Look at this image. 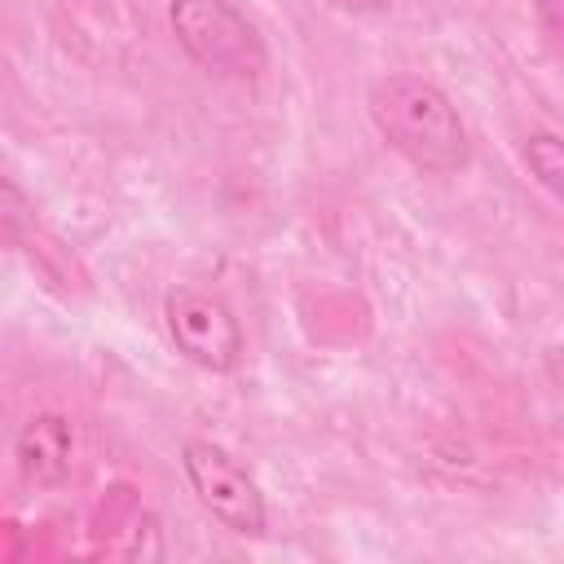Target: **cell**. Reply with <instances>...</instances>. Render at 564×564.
Here are the masks:
<instances>
[{"mask_svg": "<svg viewBox=\"0 0 564 564\" xmlns=\"http://www.w3.org/2000/svg\"><path fill=\"white\" fill-rule=\"evenodd\" d=\"M370 123L419 172L449 176L471 163V137L454 101L423 75H383L370 88Z\"/></svg>", "mask_w": 564, "mask_h": 564, "instance_id": "obj_1", "label": "cell"}, {"mask_svg": "<svg viewBox=\"0 0 564 564\" xmlns=\"http://www.w3.org/2000/svg\"><path fill=\"white\" fill-rule=\"evenodd\" d=\"M172 35L181 53L216 79H260L269 66V48L260 31L229 0H172L167 9Z\"/></svg>", "mask_w": 564, "mask_h": 564, "instance_id": "obj_2", "label": "cell"}, {"mask_svg": "<svg viewBox=\"0 0 564 564\" xmlns=\"http://www.w3.org/2000/svg\"><path fill=\"white\" fill-rule=\"evenodd\" d=\"M181 467H185V480H189L194 498L203 502V511L220 529H229L238 538H260L269 529L264 494H260L256 476L229 449H220L216 441L189 436L181 445Z\"/></svg>", "mask_w": 564, "mask_h": 564, "instance_id": "obj_3", "label": "cell"}, {"mask_svg": "<svg viewBox=\"0 0 564 564\" xmlns=\"http://www.w3.org/2000/svg\"><path fill=\"white\" fill-rule=\"evenodd\" d=\"M163 322L176 352L212 375H229L242 361V326L234 308L203 286H172L163 300Z\"/></svg>", "mask_w": 564, "mask_h": 564, "instance_id": "obj_4", "label": "cell"}, {"mask_svg": "<svg viewBox=\"0 0 564 564\" xmlns=\"http://www.w3.org/2000/svg\"><path fill=\"white\" fill-rule=\"evenodd\" d=\"M13 463L22 471L26 485L35 489H57L70 480V467H75V432H70V419L57 414V410H44V414H31L13 441Z\"/></svg>", "mask_w": 564, "mask_h": 564, "instance_id": "obj_5", "label": "cell"}, {"mask_svg": "<svg viewBox=\"0 0 564 564\" xmlns=\"http://www.w3.org/2000/svg\"><path fill=\"white\" fill-rule=\"evenodd\" d=\"M40 229V216H35V203L26 198V189L18 181H9L0 172V251L4 247H26Z\"/></svg>", "mask_w": 564, "mask_h": 564, "instance_id": "obj_6", "label": "cell"}, {"mask_svg": "<svg viewBox=\"0 0 564 564\" xmlns=\"http://www.w3.org/2000/svg\"><path fill=\"white\" fill-rule=\"evenodd\" d=\"M524 163H529V176L546 189V194H560V176H564V145L551 128H538L524 137Z\"/></svg>", "mask_w": 564, "mask_h": 564, "instance_id": "obj_7", "label": "cell"}, {"mask_svg": "<svg viewBox=\"0 0 564 564\" xmlns=\"http://www.w3.org/2000/svg\"><path fill=\"white\" fill-rule=\"evenodd\" d=\"M533 13L542 22V31L551 40H560V26H564V0H533Z\"/></svg>", "mask_w": 564, "mask_h": 564, "instance_id": "obj_8", "label": "cell"}, {"mask_svg": "<svg viewBox=\"0 0 564 564\" xmlns=\"http://www.w3.org/2000/svg\"><path fill=\"white\" fill-rule=\"evenodd\" d=\"M330 9H344V13H357V18H366V13H383L392 0H326Z\"/></svg>", "mask_w": 564, "mask_h": 564, "instance_id": "obj_9", "label": "cell"}]
</instances>
